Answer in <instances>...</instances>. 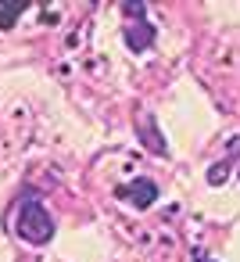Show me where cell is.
Returning <instances> with one entry per match:
<instances>
[{
  "instance_id": "6da1fadb",
  "label": "cell",
  "mask_w": 240,
  "mask_h": 262,
  "mask_svg": "<svg viewBox=\"0 0 240 262\" xmlns=\"http://www.w3.org/2000/svg\"><path fill=\"white\" fill-rule=\"evenodd\" d=\"M15 230H18V237L29 241V244H47V241L54 237V219H51L47 205H40L36 198H29V201H22V208H18Z\"/></svg>"
},
{
  "instance_id": "7a4b0ae2",
  "label": "cell",
  "mask_w": 240,
  "mask_h": 262,
  "mask_svg": "<svg viewBox=\"0 0 240 262\" xmlns=\"http://www.w3.org/2000/svg\"><path fill=\"white\" fill-rule=\"evenodd\" d=\"M118 194H122V198H126L133 208H151V205H154V198H158V183L143 176V180H133V183H126Z\"/></svg>"
},
{
  "instance_id": "3957f363",
  "label": "cell",
  "mask_w": 240,
  "mask_h": 262,
  "mask_svg": "<svg viewBox=\"0 0 240 262\" xmlns=\"http://www.w3.org/2000/svg\"><path fill=\"white\" fill-rule=\"evenodd\" d=\"M126 43H129L133 54L147 51V47L154 43V26H151V22H133V26H126Z\"/></svg>"
},
{
  "instance_id": "277c9868",
  "label": "cell",
  "mask_w": 240,
  "mask_h": 262,
  "mask_svg": "<svg viewBox=\"0 0 240 262\" xmlns=\"http://www.w3.org/2000/svg\"><path fill=\"white\" fill-rule=\"evenodd\" d=\"M22 11H26L22 0H0V29H11L22 18Z\"/></svg>"
},
{
  "instance_id": "5b68a950",
  "label": "cell",
  "mask_w": 240,
  "mask_h": 262,
  "mask_svg": "<svg viewBox=\"0 0 240 262\" xmlns=\"http://www.w3.org/2000/svg\"><path fill=\"white\" fill-rule=\"evenodd\" d=\"M143 144H147L151 151H161V155H165V140H158V133H154V126H147V137H143Z\"/></svg>"
},
{
  "instance_id": "8992f818",
  "label": "cell",
  "mask_w": 240,
  "mask_h": 262,
  "mask_svg": "<svg viewBox=\"0 0 240 262\" xmlns=\"http://www.w3.org/2000/svg\"><path fill=\"white\" fill-rule=\"evenodd\" d=\"M226 180V165H211L208 169V183H222Z\"/></svg>"
}]
</instances>
